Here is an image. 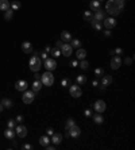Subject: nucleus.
I'll list each match as a JSON object with an SVG mask.
<instances>
[{"mask_svg": "<svg viewBox=\"0 0 135 150\" xmlns=\"http://www.w3.org/2000/svg\"><path fill=\"white\" fill-rule=\"evenodd\" d=\"M124 3L126 0H108L105 3V12L109 14L111 16L118 15L124 8Z\"/></svg>", "mask_w": 135, "mask_h": 150, "instance_id": "obj_1", "label": "nucleus"}, {"mask_svg": "<svg viewBox=\"0 0 135 150\" xmlns=\"http://www.w3.org/2000/svg\"><path fill=\"white\" fill-rule=\"evenodd\" d=\"M38 54H39V53H34V54L31 56V58H30V61H28L30 70H32L34 73L38 72V70L41 69V66H42V60H41V57H39Z\"/></svg>", "mask_w": 135, "mask_h": 150, "instance_id": "obj_2", "label": "nucleus"}, {"mask_svg": "<svg viewBox=\"0 0 135 150\" xmlns=\"http://www.w3.org/2000/svg\"><path fill=\"white\" fill-rule=\"evenodd\" d=\"M41 81L45 87H52L53 84H54V76H53V73L50 72V70L45 72L41 76Z\"/></svg>", "mask_w": 135, "mask_h": 150, "instance_id": "obj_3", "label": "nucleus"}, {"mask_svg": "<svg viewBox=\"0 0 135 150\" xmlns=\"http://www.w3.org/2000/svg\"><path fill=\"white\" fill-rule=\"evenodd\" d=\"M34 99H35V92H34V91H28V89H26L24 93H23L22 100H23V103L24 104H30V103L34 102Z\"/></svg>", "mask_w": 135, "mask_h": 150, "instance_id": "obj_4", "label": "nucleus"}, {"mask_svg": "<svg viewBox=\"0 0 135 150\" xmlns=\"http://www.w3.org/2000/svg\"><path fill=\"white\" fill-rule=\"evenodd\" d=\"M69 93H70L72 98L77 99L83 95V91H81V88H80V85L74 84V85H69Z\"/></svg>", "mask_w": 135, "mask_h": 150, "instance_id": "obj_5", "label": "nucleus"}, {"mask_svg": "<svg viewBox=\"0 0 135 150\" xmlns=\"http://www.w3.org/2000/svg\"><path fill=\"white\" fill-rule=\"evenodd\" d=\"M80 134H81V129H80L78 126H76V124H73L70 129L66 130V137L77 138V137H80Z\"/></svg>", "mask_w": 135, "mask_h": 150, "instance_id": "obj_6", "label": "nucleus"}, {"mask_svg": "<svg viewBox=\"0 0 135 150\" xmlns=\"http://www.w3.org/2000/svg\"><path fill=\"white\" fill-rule=\"evenodd\" d=\"M43 66L46 68L47 70H54L56 68H57V62H56V60L52 57H47L46 60H45V62H43Z\"/></svg>", "mask_w": 135, "mask_h": 150, "instance_id": "obj_7", "label": "nucleus"}, {"mask_svg": "<svg viewBox=\"0 0 135 150\" xmlns=\"http://www.w3.org/2000/svg\"><path fill=\"white\" fill-rule=\"evenodd\" d=\"M61 54H64L65 57H70L72 56V53H73V47L70 46V43H62V46H61Z\"/></svg>", "mask_w": 135, "mask_h": 150, "instance_id": "obj_8", "label": "nucleus"}, {"mask_svg": "<svg viewBox=\"0 0 135 150\" xmlns=\"http://www.w3.org/2000/svg\"><path fill=\"white\" fill-rule=\"evenodd\" d=\"M92 107H95V111H96V112L101 114V112H104V111H105V108H107V104H105V102H104V100H97V102H95V104L92 106Z\"/></svg>", "mask_w": 135, "mask_h": 150, "instance_id": "obj_9", "label": "nucleus"}, {"mask_svg": "<svg viewBox=\"0 0 135 150\" xmlns=\"http://www.w3.org/2000/svg\"><path fill=\"white\" fill-rule=\"evenodd\" d=\"M103 23V26H105V29H108V30H111V29H114V27H116V19L115 18H104V21L101 22Z\"/></svg>", "mask_w": 135, "mask_h": 150, "instance_id": "obj_10", "label": "nucleus"}, {"mask_svg": "<svg viewBox=\"0 0 135 150\" xmlns=\"http://www.w3.org/2000/svg\"><path fill=\"white\" fill-rule=\"evenodd\" d=\"M15 134L19 137V138H24L27 135V129L26 126H22V124H18V126H15Z\"/></svg>", "mask_w": 135, "mask_h": 150, "instance_id": "obj_11", "label": "nucleus"}, {"mask_svg": "<svg viewBox=\"0 0 135 150\" xmlns=\"http://www.w3.org/2000/svg\"><path fill=\"white\" fill-rule=\"evenodd\" d=\"M27 88H28V83L26 80H19V81L15 83V89L19 91V92H24Z\"/></svg>", "mask_w": 135, "mask_h": 150, "instance_id": "obj_12", "label": "nucleus"}, {"mask_svg": "<svg viewBox=\"0 0 135 150\" xmlns=\"http://www.w3.org/2000/svg\"><path fill=\"white\" fill-rule=\"evenodd\" d=\"M104 18H105V11L99 8V10L95 11L93 14V21H97V22H103Z\"/></svg>", "mask_w": 135, "mask_h": 150, "instance_id": "obj_13", "label": "nucleus"}, {"mask_svg": "<svg viewBox=\"0 0 135 150\" xmlns=\"http://www.w3.org/2000/svg\"><path fill=\"white\" fill-rule=\"evenodd\" d=\"M120 65H122V58H120L119 56L112 57V60H111V68H112L114 70H116V69L120 68Z\"/></svg>", "mask_w": 135, "mask_h": 150, "instance_id": "obj_14", "label": "nucleus"}, {"mask_svg": "<svg viewBox=\"0 0 135 150\" xmlns=\"http://www.w3.org/2000/svg\"><path fill=\"white\" fill-rule=\"evenodd\" d=\"M22 50L26 53V54H31L32 53V45L28 41H24L22 43Z\"/></svg>", "mask_w": 135, "mask_h": 150, "instance_id": "obj_15", "label": "nucleus"}, {"mask_svg": "<svg viewBox=\"0 0 135 150\" xmlns=\"http://www.w3.org/2000/svg\"><path fill=\"white\" fill-rule=\"evenodd\" d=\"M112 76L111 74H103L101 76V85H105V87H108L109 84L112 83Z\"/></svg>", "mask_w": 135, "mask_h": 150, "instance_id": "obj_16", "label": "nucleus"}, {"mask_svg": "<svg viewBox=\"0 0 135 150\" xmlns=\"http://www.w3.org/2000/svg\"><path fill=\"white\" fill-rule=\"evenodd\" d=\"M15 130L14 129H8L7 127V130H4V137L7 138V139L10 141H14V138H15Z\"/></svg>", "mask_w": 135, "mask_h": 150, "instance_id": "obj_17", "label": "nucleus"}, {"mask_svg": "<svg viewBox=\"0 0 135 150\" xmlns=\"http://www.w3.org/2000/svg\"><path fill=\"white\" fill-rule=\"evenodd\" d=\"M61 41L66 42V43H69V42L72 41V35H70V33H69V31L64 30L62 33H61Z\"/></svg>", "mask_w": 135, "mask_h": 150, "instance_id": "obj_18", "label": "nucleus"}, {"mask_svg": "<svg viewBox=\"0 0 135 150\" xmlns=\"http://www.w3.org/2000/svg\"><path fill=\"white\" fill-rule=\"evenodd\" d=\"M52 142L54 145H60L62 142V134L61 133H57V134H53L52 135Z\"/></svg>", "mask_w": 135, "mask_h": 150, "instance_id": "obj_19", "label": "nucleus"}, {"mask_svg": "<svg viewBox=\"0 0 135 150\" xmlns=\"http://www.w3.org/2000/svg\"><path fill=\"white\" fill-rule=\"evenodd\" d=\"M42 85H43V84H42L41 80H34V83H32V91H34L35 93L39 92L41 88H42Z\"/></svg>", "mask_w": 135, "mask_h": 150, "instance_id": "obj_20", "label": "nucleus"}, {"mask_svg": "<svg viewBox=\"0 0 135 150\" xmlns=\"http://www.w3.org/2000/svg\"><path fill=\"white\" fill-rule=\"evenodd\" d=\"M50 142H52V141H50V137H49V135H42L41 138H39V143H41V146H43V147L46 145H49Z\"/></svg>", "mask_w": 135, "mask_h": 150, "instance_id": "obj_21", "label": "nucleus"}, {"mask_svg": "<svg viewBox=\"0 0 135 150\" xmlns=\"http://www.w3.org/2000/svg\"><path fill=\"white\" fill-rule=\"evenodd\" d=\"M100 5H101L100 1H97V0H92V1L89 3V8H91V11H96V10H99V8H101Z\"/></svg>", "mask_w": 135, "mask_h": 150, "instance_id": "obj_22", "label": "nucleus"}, {"mask_svg": "<svg viewBox=\"0 0 135 150\" xmlns=\"http://www.w3.org/2000/svg\"><path fill=\"white\" fill-rule=\"evenodd\" d=\"M76 57H77L78 60H85V57H87V52H85L84 49H81V47H78L77 52H76Z\"/></svg>", "mask_w": 135, "mask_h": 150, "instance_id": "obj_23", "label": "nucleus"}, {"mask_svg": "<svg viewBox=\"0 0 135 150\" xmlns=\"http://www.w3.org/2000/svg\"><path fill=\"white\" fill-rule=\"evenodd\" d=\"M1 104H3V107H4V108H12V106H14L12 100H11V99H7V98L1 100Z\"/></svg>", "mask_w": 135, "mask_h": 150, "instance_id": "obj_24", "label": "nucleus"}, {"mask_svg": "<svg viewBox=\"0 0 135 150\" xmlns=\"http://www.w3.org/2000/svg\"><path fill=\"white\" fill-rule=\"evenodd\" d=\"M91 25H92V27H93L95 30H97V31H100L101 29H103V23L101 22H97V21H91Z\"/></svg>", "mask_w": 135, "mask_h": 150, "instance_id": "obj_25", "label": "nucleus"}, {"mask_svg": "<svg viewBox=\"0 0 135 150\" xmlns=\"http://www.w3.org/2000/svg\"><path fill=\"white\" fill-rule=\"evenodd\" d=\"M10 8L12 11H18L21 8V1H19V0H14L12 3H10Z\"/></svg>", "mask_w": 135, "mask_h": 150, "instance_id": "obj_26", "label": "nucleus"}, {"mask_svg": "<svg viewBox=\"0 0 135 150\" xmlns=\"http://www.w3.org/2000/svg\"><path fill=\"white\" fill-rule=\"evenodd\" d=\"M8 8H10V1L8 0H0V10L7 11Z\"/></svg>", "mask_w": 135, "mask_h": 150, "instance_id": "obj_27", "label": "nucleus"}, {"mask_svg": "<svg viewBox=\"0 0 135 150\" xmlns=\"http://www.w3.org/2000/svg\"><path fill=\"white\" fill-rule=\"evenodd\" d=\"M92 119H93V122H95L96 124H101V123L104 122V118L99 114V112H97L96 115H93V116H92Z\"/></svg>", "mask_w": 135, "mask_h": 150, "instance_id": "obj_28", "label": "nucleus"}, {"mask_svg": "<svg viewBox=\"0 0 135 150\" xmlns=\"http://www.w3.org/2000/svg\"><path fill=\"white\" fill-rule=\"evenodd\" d=\"M76 83H77V85H84V84L87 83V77L83 76V74H78L77 77H76Z\"/></svg>", "mask_w": 135, "mask_h": 150, "instance_id": "obj_29", "label": "nucleus"}, {"mask_svg": "<svg viewBox=\"0 0 135 150\" xmlns=\"http://www.w3.org/2000/svg\"><path fill=\"white\" fill-rule=\"evenodd\" d=\"M93 19V12L89 10V11H85L84 12V21H87V22H91Z\"/></svg>", "mask_w": 135, "mask_h": 150, "instance_id": "obj_30", "label": "nucleus"}, {"mask_svg": "<svg viewBox=\"0 0 135 150\" xmlns=\"http://www.w3.org/2000/svg\"><path fill=\"white\" fill-rule=\"evenodd\" d=\"M50 54H52L53 58L60 57V56H61V50H60V49H57V47H52V50H50Z\"/></svg>", "mask_w": 135, "mask_h": 150, "instance_id": "obj_31", "label": "nucleus"}, {"mask_svg": "<svg viewBox=\"0 0 135 150\" xmlns=\"http://www.w3.org/2000/svg\"><path fill=\"white\" fill-rule=\"evenodd\" d=\"M72 43H70V46L72 47H76V49H78V47L81 46V41H80V39H78V38H74V39H73L72 38Z\"/></svg>", "mask_w": 135, "mask_h": 150, "instance_id": "obj_32", "label": "nucleus"}, {"mask_svg": "<svg viewBox=\"0 0 135 150\" xmlns=\"http://www.w3.org/2000/svg\"><path fill=\"white\" fill-rule=\"evenodd\" d=\"M12 16H14V11L11 10V8H8V10L5 11V14H4V19L5 21H11Z\"/></svg>", "mask_w": 135, "mask_h": 150, "instance_id": "obj_33", "label": "nucleus"}, {"mask_svg": "<svg viewBox=\"0 0 135 150\" xmlns=\"http://www.w3.org/2000/svg\"><path fill=\"white\" fill-rule=\"evenodd\" d=\"M73 124H76V120L73 119V118H69V119L66 120V123H65V130H69Z\"/></svg>", "mask_w": 135, "mask_h": 150, "instance_id": "obj_34", "label": "nucleus"}, {"mask_svg": "<svg viewBox=\"0 0 135 150\" xmlns=\"http://www.w3.org/2000/svg\"><path fill=\"white\" fill-rule=\"evenodd\" d=\"M103 74H104L103 68H96V69H95V76H96V77H101Z\"/></svg>", "mask_w": 135, "mask_h": 150, "instance_id": "obj_35", "label": "nucleus"}, {"mask_svg": "<svg viewBox=\"0 0 135 150\" xmlns=\"http://www.w3.org/2000/svg\"><path fill=\"white\" fill-rule=\"evenodd\" d=\"M15 126H16L15 119H8V122H7V127L8 129H15Z\"/></svg>", "mask_w": 135, "mask_h": 150, "instance_id": "obj_36", "label": "nucleus"}, {"mask_svg": "<svg viewBox=\"0 0 135 150\" xmlns=\"http://www.w3.org/2000/svg\"><path fill=\"white\" fill-rule=\"evenodd\" d=\"M69 85H70V80H69L68 77L61 80V87H69Z\"/></svg>", "mask_w": 135, "mask_h": 150, "instance_id": "obj_37", "label": "nucleus"}, {"mask_svg": "<svg viewBox=\"0 0 135 150\" xmlns=\"http://www.w3.org/2000/svg\"><path fill=\"white\" fill-rule=\"evenodd\" d=\"M111 54H116V56H120V54H123V49H120V47H116L114 50H111Z\"/></svg>", "mask_w": 135, "mask_h": 150, "instance_id": "obj_38", "label": "nucleus"}, {"mask_svg": "<svg viewBox=\"0 0 135 150\" xmlns=\"http://www.w3.org/2000/svg\"><path fill=\"white\" fill-rule=\"evenodd\" d=\"M80 68H81V69H88V68H89L88 61H85V60H81V62H80Z\"/></svg>", "mask_w": 135, "mask_h": 150, "instance_id": "obj_39", "label": "nucleus"}, {"mask_svg": "<svg viewBox=\"0 0 135 150\" xmlns=\"http://www.w3.org/2000/svg\"><path fill=\"white\" fill-rule=\"evenodd\" d=\"M53 134H54V129H53V127H47L46 129V135L50 137V135H53Z\"/></svg>", "mask_w": 135, "mask_h": 150, "instance_id": "obj_40", "label": "nucleus"}, {"mask_svg": "<svg viewBox=\"0 0 135 150\" xmlns=\"http://www.w3.org/2000/svg\"><path fill=\"white\" fill-rule=\"evenodd\" d=\"M22 147H23L24 150H32V149H34V147H32V145H30V143H24Z\"/></svg>", "mask_w": 135, "mask_h": 150, "instance_id": "obj_41", "label": "nucleus"}, {"mask_svg": "<svg viewBox=\"0 0 135 150\" xmlns=\"http://www.w3.org/2000/svg\"><path fill=\"white\" fill-rule=\"evenodd\" d=\"M84 115H85V116H87V118H91V116H92V111H91V110H85V112H84Z\"/></svg>", "mask_w": 135, "mask_h": 150, "instance_id": "obj_42", "label": "nucleus"}, {"mask_svg": "<svg viewBox=\"0 0 135 150\" xmlns=\"http://www.w3.org/2000/svg\"><path fill=\"white\" fill-rule=\"evenodd\" d=\"M124 64H126V65H131V64H132V58L127 57V58L124 60Z\"/></svg>", "mask_w": 135, "mask_h": 150, "instance_id": "obj_43", "label": "nucleus"}, {"mask_svg": "<svg viewBox=\"0 0 135 150\" xmlns=\"http://www.w3.org/2000/svg\"><path fill=\"white\" fill-rule=\"evenodd\" d=\"M15 120L18 122V123H22V122H23V116H22V115H18V116L15 118Z\"/></svg>", "mask_w": 135, "mask_h": 150, "instance_id": "obj_44", "label": "nucleus"}, {"mask_svg": "<svg viewBox=\"0 0 135 150\" xmlns=\"http://www.w3.org/2000/svg\"><path fill=\"white\" fill-rule=\"evenodd\" d=\"M72 68H76V66H78V64H77V61L76 60H73V61H70V64H69Z\"/></svg>", "mask_w": 135, "mask_h": 150, "instance_id": "obj_45", "label": "nucleus"}, {"mask_svg": "<svg viewBox=\"0 0 135 150\" xmlns=\"http://www.w3.org/2000/svg\"><path fill=\"white\" fill-rule=\"evenodd\" d=\"M39 57H41V60H46V58H47V53L46 52H42Z\"/></svg>", "mask_w": 135, "mask_h": 150, "instance_id": "obj_46", "label": "nucleus"}, {"mask_svg": "<svg viewBox=\"0 0 135 150\" xmlns=\"http://www.w3.org/2000/svg\"><path fill=\"white\" fill-rule=\"evenodd\" d=\"M61 46H62V41H57V42H56V47H57V49H61Z\"/></svg>", "mask_w": 135, "mask_h": 150, "instance_id": "obj_47", "label": "nucleus"}, {"mask_svg": "<svg viewBox=\"0 0 135 150\" xmlns=\"http://www.w3.org/2000/svg\"><path fill=\"white\" fill-rule=\"evenodd\" d=\"M34 80H41V74L38 72H35V74H34Z\"/></svg>", "mask_w": 135, "mask_h": 150, "instance_id": "obj_48", "label": "nucleus"}, {"mask_svg": "<svg viewBox=\"0 0 135 150\" xmlns=\"http://www.w3.org/2000/svg\"><path fill=\"white\" fill-rule=\"evenodd\" d=\"M104 35H105V37H111V31L107 29V30H105V33H104Z\"/></svg>", "mask_w": 135, "mask_h": 150, "instance_id": "obj_49", "label": "nucleus"}, {"mask_svg": "<svg viewBox=\"0 0 135 150\" xmlns=\"http://www.w3.org/2000/svg\"><path fill=\"white\" fill-rule=\"evenodd\" d=\"M92 85H93V87H97V85H99V81H97V80H93V81H92Z\"/></svg>", "mask_w": 135, "mask_h": 150, "instance_id": "obj_50", "label": "nucleus"}, {"mask_svg": "<svg viewBox=\"0 0 135 150\" xmlns=\"http://www.w3.org/2000/svg\"><path fill=\"white\" fill-rule=\"evenodd\" d=\"M50 50H52V46H46V49H45V52H46L47 54L50 53Z\"/></svg>", "mask_w": 135, "mask_h": 150, "instance_id": "obj_51", "label": "nucleus"}, {"mask_svg": "<svg viewBox=\"0 0 135 150\" xmlns=\"http://www.w3.org/2000/svg\"><path fill=\"white\" fill-rule=\"evenodd\" d=\"M3 110H4V107H3V104L0 103V112H1V111H3Z\"/></svg>", "mask_w": 135, "mask_h": 150, "instance_id": "obj_52", "label": "nucleus"}, {"mask_svg": "<svg viewBox=\"0 0 135 150\" xmlns=\"http://www.w3.org/2000/svg\"><path fill=\"white\" fill-rule=\"evenodd\" d=\"M97 1H100V3H101V1H103V0H97Z\"/></svg>", "mask_w": 135, "mask_h": 150, "instance_id": "obj_53", "label": "nucleus"}]
</instances>
